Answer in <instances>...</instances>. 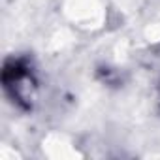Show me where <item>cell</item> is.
I'll return each instance as SVG.
<instances>
[{"mask_svg": "<svg viewBox=\"0 0 160 160\" xmlns=\"http://www.w3.org/2000/svg\"><path fill=\"white\" fill-rule=\"evenodd\" d=\"M2 83L6 92L12 96L17 106L28 109L32 102V89H34V77L32 68L25 58H10L2 70Z\"/></svg>", "mask_w": 160, "mask_h": 160, "instance_id": "6da1fadb", "label": "cell"}]
</instances>
